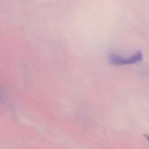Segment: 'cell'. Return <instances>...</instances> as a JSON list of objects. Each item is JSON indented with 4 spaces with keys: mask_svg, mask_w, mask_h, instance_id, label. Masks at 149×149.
Listing matches in <instances>:
<instances>
[{
    "mask_svg": "<svg viewBox=\"0 0 149 149\" xmlns=\"http://www.w3.org/2000/svg\"><path fill=\"white\" fill-rule=\"evenodd\" d=\"M143 58V55L141 52H135L134 55L124 58L120 57L116 54H112L109 57V60L113 65H134L138 62H141Z\"/></svg>",
    "mask_w": 149,
    "mask_h": 149,
    "instance_id": "obj_1",
    "label": "cell"
},
{
    "mask_svg": "<svg viewBox=\"0 0 149 149\" xmlns=\"http://www.w3.org/2000/svg\"><path fill=\"white\" fill-rule=\"evenodd\" d=\"M144 136H145L146 140H147V141H148L149 142V136H148V135H144Z\"/></svg>",
    "mask_w": 149,
    "mask_h": 149,
    "instance_id": "obj_2",
    "label": "cell"
}]
</instances>
